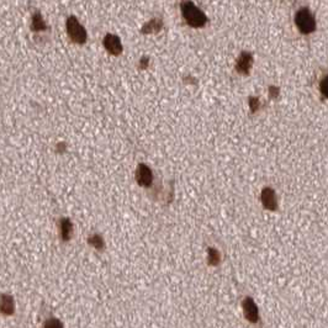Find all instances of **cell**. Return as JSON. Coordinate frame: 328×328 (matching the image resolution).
Returning <instances> with one entry per match:
<instances>
[{
    "instance_id": "cell-1",
    "label": "cell",
    "mask_w": 328,
    "mask_h": 328,
    "mask_svg": "<svg viewBox=\"0 0 328 328\" xmlns=\"http://www.w3.org/2000/svg\"><path fill=\"white\" fill-rule=\"evenodd\" d=\"M182 14L184 16L185 21L189 26L192 27H204L208 24L209 19L205 12L201 9H199L195 4L192 1H184L180 4Z\"/></svg>"
},
{
    "instance_id": "cell-2",
    "label": "cell",
    "mask_w": 328,
    "mask_h": 328,
    "mask_svg": "<svg viewBox=\"0 0 328 328\" xmlns=\"http://www.w3.org/2000/svg\"><path fill=\"white\" fill-rule=\"evenodd\" d=\"M295 25L299 28V31L304 35H309V33H312L316 30V19H315L314 14L309 7H300L296 11Z\"/></svg>"
},
{
    "instance_id": "cell-3",
    "label": "cell",
    "mask_w": 328,
    "mask_h": 328,
    "mask_svg": "<svg viewBox=\"0 0 328 328\" xmlns=\"http://www.w3.org/2000/svg\"><path fill=\"white\" fill-rule=\"evenodd\" d=\"M66 26H67V33H68L69 38H71L74 43L83 45V43L87 42L88 40L87 30H85V27L79 22V20L77 19L76 16L71 15V16L67 19Z\"/></svg>"
},
{
    "instance_id": "cell-4",
    "label": "cell",
    "mask_w": 328,
    "mask_h": 328,
    "mask_svg": "<svg viewBox=\"0 0 328 328\" xmlns=\"http://www.w3.org/2000/svg\"><path fill=\"white\" fill-rule=\"evenodd\" d=\"M136 182L139 187L148 188L153 183V172L147 164L139 163L136 169Z\"/></svg>"
},
{
    "instance_id": "cell-5",
    "label": "cell",
    "mask_w": 328,
    "mask_h": 328,
    "mask_svg": "<svg viewBox=\"0 0 328 328\" xmlns=\"http://www.w3.org/2000/svg\"><path fill=\"white\" fill-rule=\"evenodd\" d=\"M253 67V55L247 51L239 53V56L236 59V71L238 74L242 76H248Z\"/></svg>"
},
{
    "instance_id": "cell-6",
    "label": "cell",
    "mask_w": 328,
    "mask_h": 328,
    "mask_svg": "<svg viewBox=\"0 0 328 328\" xmlns=\"http://www.w3.org/2000/svg\"><path fill=\"white\" fill-rule=\"evenodd\" d=\"M103 42H104L105 50L112 56H118L122 53L123 46L118 36L112 35V33H107Z\"/></svg>"
},
{
    "instance_id": "cell-7",
    "label": "cell",
    "mask_w": 328,
    "mask_h": 328,
    "mask_svg": "<svg viewBox=\"0 0 328 328\" xmlns=\"http://www.w3.org/2000/svg\"><path fill=\"white\" fill-rule=\"evenodd\" d=\"M260 201L267 210L275 211L278 209V198H276V194L273 188H263L262 193H260Z\"/></svg>"
},
{
    "instance_id": "cell-8",
    "label": "cell",
    "mask_w": 328,
    "mask_h": 328,
    "mask_svg": "<svg viewBox=\"0 0 328 328\" xmlns=\"http://www.w3.org/2000/svg\"><path fill=\"white\" fill-rule=\"evenodd\" d=\"M243 311L244 316L249 322L252 324H257L258 320H259V311H258V306L255 305V302L253 301L252 298H246L243 301Z\"/></svg>"
},
{
    "instance_id": "cell-9",
    "label": "cell",
    "mask_w": 328,
    "mask_h": 328,
    "mask_svg": "<svg viewBox=\"0 0 328 328\" xmlns=\"http://www.w3.org/2000/svg\"><path fill=\"white\" fill-rule=\"evenodd\" d=\"M59 233H61L62 241L67 242L71 239L72 234H73V223L71 219L63 218L59 219Z\"/></svg>"
},
{
    "instance_id": "cell-10",
    "label": "cell",
    "mask_w": 328,
    "mask_h": 328,
    "mask_svg": "<svg viewBox=\"0 0 328 328\" xmlns=\"http://www.w3.org/2000/svg\"><path fill=\"white\" fill-rule=\"evenodd\" d=\"M163 27V20L159 19V17H154V19H151L148 22L143 25L141 28L142 33H156L159 32Z\"/></svg>"
},
{
    "instance_id": "cell-11",
    "label": "cell",
    "mask_w": 328,
    "mask_h": 328,
    "mask_svg": "<svg viewBox=\"0 0 328 328\" xmlns=\"http://www.w3.org/2000/svg\"><path fill=\"white\" fill-rule=\"evenodd\" d=\"M14 300L9 295L0 296V312L4 315H11L14 312Z\"/></svg>"
},
{
    "instance_id": "cell-12",
    "label": "cell",
    "mask_w": 328,
    "mask_h": 328,
    "mask_svg": "<svg viewBox=\"0 0 328 328\" xmlns=\"http://www.w3.org/2000/svg\"><path fill=\"white\" fill-rule=\"evenodd\" d=\"M31 30L35 31V32L47 30V24H46V21L43 20L41 12L36 11L35 14L32 15V20H31Z\"/></svg>"
},
{
    "instance_id": "cell-13",
    "label": "cell",
    "mask_w": 328,
    "mask_h": 328,
    "mask_svg": "<svg viewBox=\"0 0 328 328\" xmlns=\"http://www.w3.org/2000/svg\"><path fill=\"white\" fill-rule=\"evenodd\" d=\"M221 262V254L216 248L214 247H209L208 248V263L209 265H213V267H216V265L219 264Z\"/></svg>"
},
{
    "instance_id": "cell-14",
    "label": "cell",
    "mask_w": 328,
    "mask_h": 328,
    "mask_svg": "<svg viewBox=\"0 0 328 328\" xmlns=\"http://www.w3.org/2000/svg\"><path fill=\"white\" fill-rule=\"evenodd\" d=\"M88 243L98 250H103L105 248L104 238H103V237L98 233L89 236V238H88Z\"/></svg>"
},
{
    "instance_id": "cell-15",
    "label": "cell",
    "mask_w": 328,
    "mask_h": 328,
    "mask_svg": "<svg viewBox=\"0 0 328 328\" xmlns=\"http://www.w3.org/2000/svg\"><path fill=\"white\" fill-rule=\"evenodd\" d=\"M248 104H249L250 111H252V112H255V111L260 109V100L258 99L257 97H249V99H248Z\"/></svg>"
},
{
    "instance_id": "cell-16",
    "label": "cell",
    "mask_w": 328,
    "mask_h": 328,
    "mask_svg": "<svg viewBox=\"0 0 328 328\" xmlns=\"http://www.w3.org/2000/svg\"><path fill=\"white\" fill-rule=\"evenodd\" d=\"M43 328H63V325L59 320L57 319H50L48 321H46L45 327Z\"/></svg>"
},
{
    "instance_id": "cell-17",
    "label": "cell",
    "mask_w": 328,
    "mask_h": 328,
    "mask_svg": "<svg viewBox=\"0 0 328 328\" xmlns=\"http://www.w3.org/2000/svg\"><path fill=\"white\" fill-rule=\"evenodd\" d=\"M320 92H321V94L324 95V98L326 99L327 98V76H325L324 78H322V81L320 82Z\"/></svg>"
},
{
    "instance_id": "cell-18",
    "label": "cell",
    "mask_w": 328,
    "mask_h": 328,
    "mask_svg": "<svg viewBox=\"0 0 328 328\" xmlns=\"http://www.w3.org/2000/svg\"><path fill=\"white\" fill-rule=\"evenodd\" d=\"M279 94H280V89H279L278 87H269V97L272 98V99H276V98L279 97Z\"/></svg>"
},
{
    "instance_id": "cell-19",
    "label": "cell",
    "mask_w": 328,
    "mask_h": 328,
    "mask_svg": "<svg viewBox=\"0 0 328 328\" xmlns=\"http://www.w3.org/2000/svg\"><path fill=\"white\" fill-rule=\"evenodd\" d=\"M148 63H149L148 57H142L141 61H139V63H138V66L141 69H146L147 67H148Z\"/></svg>"
}]
</instances>
